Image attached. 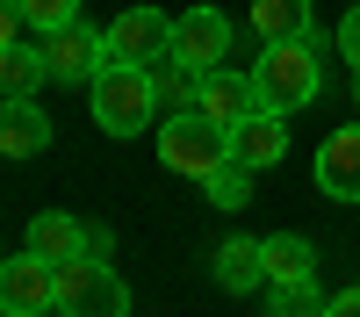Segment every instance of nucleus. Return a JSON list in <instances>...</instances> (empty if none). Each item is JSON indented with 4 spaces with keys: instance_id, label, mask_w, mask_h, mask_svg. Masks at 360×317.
Masks as SVG:
<instances>
[{
    "instance_id": "f257e3e1",
    "label": "nucleus",
    "mask_w": 360,
    "mask_h": 317,
    "mask_svg": "<svg viewBox=\"0 0 360 317\" xmlns=\"http://www.w3.org/2000/svg\"><path fill=\"white\" fill-rule=\"evenodd\" d=\"M324 44L317 29H303V37H288V44H266L259 51V65H252V86H259V108H274V115H295V108H310L317 101V86H324Z\"/></svg>"
},
{
    "instance_id": "f03ea898",
    "label": "nucleus",
    "mask_w": 360,
    "mask_h": 317,
    "mask_svg": "<svg viewBox=\"0 0 360 317\" xmlns=\"http://www.w3.org/2000/svg\"><path fill=\"white\" fill-rule=\"evenodd\" d=\"M86 108H94V123H101L108 137L152 130V115H159V79H152V65H101L94 79H86Z\"/></svg>"
},
{
    "instance_id": "7ed1b4c3",
    "label": "nucleus",
    "mask_w": 360,
    "mask_h": 317,
    "mask_svg": "<svg viewBox=\"0 0 360 317\" xmlns=\"http://www.w3.org/2000/svg\"><path fill=\"white\" fill-rule=\"evenodd\" d=\"M159 159L173 173H188V181H209L217 166H231V123H217L202 108H180L159 123Z\"/></svg>"
},
{
    "instance_id": "20e7f679",
    "label": "nucleus",
    "mask_w": 360,
    "mask_h": 317,
    "mask_svg": "<svg viewBox=\"0 0 360 317\" xmlns=\"http://www.w3.org/2000/svg\"><path fill=\"white\" fill-rule=\"evenodd\" d=\"M58 317H130V281L108 267V252H79L58 267Z\"/></svg>"
},
{
    "instance_id": "39448f33",
    "label": "nucleus",
    "mask_w": 360,
    "mask_h": 317,
    "mask_svg": "<svg viewBox=\"0 0 360 317\" xmlns=\"http://www.w3.org/2000/svg\"><path fill=\"white\" fill-rule=\"evenodd\" d=\"M101 44H108V65H159V58H173V15L123 8L101 29Z\"/></svg>"
},
{
    "instance_id": "423d86ee",
    "label": "nucleus",
    "mask_w": 360,
    "mask_h": 317,
    "mask_svg": "<svg viewBox=\"0 0 360 317\" xmlns=\"http://www.w3.org/2000/svg\"><path fill=\"white\" fill-rule=\"evenodd\" d=\"M231 15L224 8H180L173 15V58L180 65H195V72H217L224 58H231Z\"/></svg>"
},
{
    "instance_id": "0eeeda50",
    "label": "nucleus",
    "mask_w": 360,
    "mask_h": 317,
    "mask_svg": "<svg viewBox=\"0 0 360 317\" xmlns=\"http://www.w3.org/2000/svg\"><path fill=\"white\" fill-rule=\"evenodd\" d=\"M0 310H8V317L58 310V267L44 252H15L8 267H0Z\"/></svg>"
},
{
    "instance_id": "6e6552de",
    "label": "nucleus",
    "mask_w": 360,
    "mask_h": 317,
    "mask_svg": "<svg viewBox=\"0 0 360 317\" xmlns=\"http://www.w3.org/2000/svg\"><path fill=\"white\" fill-rule=\"evenodd\" d=\"M44 65H51V79H72V86H86V79H94V72L108 65L101 29H86V22L51 29V37H44Z\"/></svg>"
},
{
    "instance_id": "1a4fd4ad",
    "label": "nucleus",
    "mask_w": 360,
    "mask_h": 317,
    "mask_svg": "<svg viewBox=\"0 0 360 317\" xmlns=\"http://www.w3.org/2000/svg\"><path fill=\"white\" fill-rule=\"evenodd\" d=\"M317 188L332 202H360V123H346L317 144Z\"/></svg>"
},
{
    "instance_id": "9d476101",
    "label": "nucleus",
    "mask_w": 360,
    "mask_h": 317,
    "mask_svg": "<svg viewBox=\"0 0 360 317\" xmlns=\"http://www.w3.org/2000/svg\"><path fill=\"white\" fill-rule=\"evenodd\" d=\"M231 159L252 166V173H259V166H281V159H288V130H281V115H274V108H252L245 123H231Z\"/></svg>"
},
{
    "instance_id": "9b49d317",
    "label": "nucleus",
    "mask_w": 360,
    "mask_h": 317,
    "mask_svg": "<svg viewBox=\"0 0 360 317\" xmlns=\"http://www.w3.org/2000/svg\"><path fill=\"white\" fill-rule=\"evenodd\" d=\"M195 108L202 115H217V123H245V115L259 108V86H252V72H202V94H195Z\"/></svg>"
},
{
    "instance_id": "f8f14e48",
    "label": "nucleus",
    "mask_w": 360,
    "mask_h": 317,
    "mask_svg": "<svg viewBox=\"0 0 360 317\" xmlns=\"http://www.w3.org/2000/svg\"><path fill=\"white\" fill-rule=\"evenodd\" d=\"M29 252H44L51 267H65V259L94 252V245H86V224H79V216H65V209H44V216H29Z\"/></svg>"
},
{
    "instance_id": "ddd939ff",
    "label": "nucleus",
    "mask_w": 360,
    "mask_h": 317,
    "mask_svg": "<svg viewBox=\"0 0 360 317\" xmlns=\"http://www.w3.org/2000/svg\"><path fill=\"white\" fill-rule=\"evenodd\" d=\"M44 144H51V115L29 101V94H15L8 115H0V152H8V159H37Z\"/></svg>"
},
{
    "instance_id": "4468645a",
    "label": "nucleus",
    "mask_w": 360,
    "mask_h": 317,
    "mask_svg": "<svg viewBox=\"0 0 360 317\" xmlns=\"http://www.w3.org/2000/svg\"><path fill=\"white\" fill-rule=\"evenodd\" d=\"M259 252H266V288L317 281V245L303 238V231H274V238H259Z\"/></svg>"
},
{
    "instance_id": "2eb2a0df",
    "label": "nucleus",
    "mask_w": 360,
    "mask_h": 317,
    "mask_svg": "<svg viewBox=\"0 0 360 317\" xmlns=\"http://www.w3.org/2000/svg\"><path fill=\"white\" fill-rule=\"evenodd\" d=\"M217 281L231 288V296L266 288V252H259V238H224V245H217Z\"/></svg>"
},
{
    "instance_id": "dca6fc26",
    "label": "nucleus",
    "mask_w": 360,
    "mask_h": 317,
    "mask_svg": "<svg viewBox=\"0 0 360 317\" xmlns=\"http://www.w3.org/2000/svg\"><path fill=\"white\" fill-rule=\"evenodd\" d=\"M310 29V0H252V37L259 44H288Z\"/></svg>"
},
{
    "instance_id": "f3484780",
    "label": "nucleus",
    "mask_w": 360,
    "mask_h": 317,
    "mask_svg": "<svg viewBox=\"0 0 360 317\" xmlns=\"http://www.w3.org/2000/svg\"><path fill=\"white\" fill-rule=\"evenodd\" d=\"M65 22H79V0H8V37H22V29L51 37Z\"/></svg>"
},
{
    "instance_id": "a211bd4d",
    "label": "nucleus",
    "mask_w": 360,
    "mask_h": 317,
    "mask_svg": "<svg viewBox=\"0 0 360 317\" xmlns=\"http://www.w3.org/2000/svg\"><path fill=\"white\" fill-rule=\"evenodd\" d=\"M37 79H51V65H44V44H22V37H8V51H0V86H8V101H15V94H29Z\"/></svg>"
},
{
    "instance_id": "6ab92c4d",
    "label": "nucleus",
    "mask_w": 360,
    "mask_h": 317,
    "mask_svg": "<svg viewBox=\"0 0 360 317\" xmlns=\"http://www.w3.org/2000/svg\"><path fill=\"white\" fill-rule=\"evenodd\" d=\"M159 108L166 115H180V108H195V94H202V72L195 65H180V58H159Z\"/></svg>"
},
{
    "instance_id": "aec40b11",
    "label": "nucleus",
    "mask_w": 360,
    "mask_h": 317,
    "mask_svg": "<svg viewBox=\"0 0 360 317\" xmlns=\"http://www.w3.org/2000/svg\"><path fill=\"white\" fill-rule=\"evenodd\" d=\"M202 188H209V202H217V209H245V202H252V166H238V159H231V166L209 173Z\"/></svg>"
},
{
    "instance_id": "412c9836",
    "label": "nucleus",
    "mask_w": 360,
    "mask_h": 317,
    "mask_svg": "<svg viewBox=\"0 0 360 317\" xmlns=\"http://www.w3.org/2000/svg\"><path fill=\"white\" fill-rule=\"evenodd\" d=\"M324 303L332 296H317V281H281L274 303H266V317H324Z\"/></svg>"
},
{
    "instance_id": "4be33fe9",
    "label": "nucleus",
    "mask_w": 360,
    "mask_h": 317,
    "mask_svg": "<svg viewBox=\"0 0 360 317\" xmlns=\"http://www.w3.org/2000/svg\"><path fill=\"white\" fill-rule=\"evenodd\" d=\"M339 58L360 65V8H346V22H339Z\"/></svg>"
},
{
    "instance_id": "5701e85b",
    "label": "nucleus",
    "mask_w": 360,
    "mask_h": 317,
    "mask_svg": "<svg viewBox=\"0 0 360 317\" xmlns=\"http://www.w3.org/2000/svg\"><path fill=\"white\" fill-rule=\"evenodd\" d=\"M324 317H360V288H346V296L324 303Z\"/></svg>"
},
{
    "instance_id": "b1692460",
    "label": "nucleus",
    "mask_w": 360,
    "mask_h": 317,
    "mask_svg": "<svg viewBox=\"0 0 360 317\" xmlns=\"http://www.w3.org/2000/svg\"><path fill=\"white\" fill-rule=\"evenodd\" d=\"M37 317H51V310H37Z\"/></svg>"
}]
</instances>
